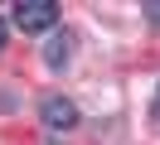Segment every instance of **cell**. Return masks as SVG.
<instances>
[{
  "mask_svg": "<svg viewBox=\"0 0 160 145\" xmlns=\"http://www.w3.org/2000/svg\"><path fill=\"white\" fill-rule=\"evenodd\" d=\"M15 24H20L24 34L53 29L58 24V5H53V0H20V5H15Z\"/></svg>",
  "mask_w": 160,
  "mask_h": 145,
  "instance_id": "1",
  "label": "cell"
},
{
  "mask_svg": "<svg viewBox=\"0 0 160 145\" xmlns=\"http://www.w3.org/2000/svg\"><path fill=\"white\" fill-rule=\"evenodd\" d=\"M39 116H44L49 131H73V126H78V106H73L68 97H44Z\"/></svg>",
  "mask_w": 160,
  "mask_h": 145,
  "instance_id": "2",
  "label": "cell"
},
{
  "mask_svg": "<svg viewBox=\"0 0 160 145\" xmlns=\"http://www.w3.org/2000/svg\"><path fill=\"white\" fill-rule=\"evenodd\" d=\"M68 58H73V34H68V29L49 34V44H44V63H49V68H63Z\"/></svg>",
  "mask_w": 160,
  "mask_h": 145,
  "instance_id": "3",
  "label": "cell"
},
{
  "mask_svg": "<svg viewBox=\"0 0 160 145\" xmlns=\"http://www.w3.org/2000/svg\"><path fill=\"white\" fill-rule=\"evenodd\" d=\"M5 34H10V29H5V19H0V48H5Z\"/></svg>",
  "mask_w": 160,
  "mask_h": 145,
  "instance_id": "4",
  "label": "cell"
},
{
  "mask_svg": "<svg viewBox=\"0 0 160 145\" xmlns=\"http://www.w3.org/2000/svg\"><path fill=\"white\" fill-rule=\"evenodd\" d=\"M150 19H160V0H155V5H150Z\"/></svg>",
  "mask_w": 160,
  "mask_h": 145,
  "instance_id": "5",
  "label": "cell"
},
{
  "mask_svg": "<svg viewBox=\"0 0 160 145\" xmlns=\"http://www.w3.org/2000/svg\"><path fill=\"white\" fill-rule=\"evenodd\" d=\"M155 121H160V92H155Z\"/></svg>",
  "mask_w": 160,
  "mask_h": 145,
  "instance_id": "6",
  "label": "cell"
}]
</instances>
